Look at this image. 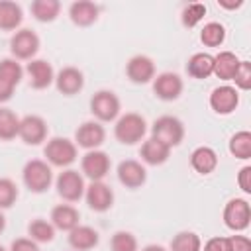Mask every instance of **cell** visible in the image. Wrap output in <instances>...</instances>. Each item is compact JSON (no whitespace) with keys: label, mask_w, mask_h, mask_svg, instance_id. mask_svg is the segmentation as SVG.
Instances as JSON below:
<instances>
[{"label":"cell","mask_w":251,"mask_h":251,"mask_svg":"<svg viewBox=\"0 0 251 251\" xmlns=\"http://www.w3.org/2000/svg\"><path fill=\"white\" fill-rule=\"evenodd\" d=\"M145 131H147L145 118L141 114H135V112L124 114L116 122V126H114V135L124 145H133V143L141 141L143 135H145Z\"/></svg>","instance_id":"6da1fadb"},{"label":"cell","mask_w":251,"mask_h":251,"mask_svg":"<svg viewBox=\"0 0 251 251\" xmlns=\"http://www.w3.org/2000/svg\"><path fill=\"white\" fill-rule=\"evenodd\" d=\"M22 176H24V184L35 194L45 192L53 182L51 167L47 165V161H41V159L27 161L24 171H22Z\"/></svg>","instance_id":"7a4b0ae2"},{"label":"cell","mask_w":251,"mask_h":251,"mask_svg":"<svg viewBox=\"0 0 251 251\" xmlns=\"http://www.w3.org/2000/svg\"><path fill=\"white\" fill-rule=\"evenodd\" d=\"M151 137L159 139L161 143H165L167 147L173 149V147L180 145V141L184 137V126L175 116H161V118H157L153 122Z\"/></svg>","instance_id":"3957f363"},{"label":"cell","mask_w":251,"mask_h":251,"mask_svg":"<svg viewBox=\"0 0 251 251\" xmlns=\"http://www.w3.org/2000/svg\"><path fill=\"white\" fill-rule=\"evenodd\" d=\"M43 155L55 167H69L76 161V143L67 137H51L43 149Z\"/></svg>","instance_id":"277c9868"},{"label":"cell","mask_w":251,"mask_h":251,"mask_svg":"<svg viewBox=\"0 0 251 251\" xmlns=\"http://www.w3.org/2000/svg\"><path fill=\"white\" fill-rule=\"evenodd\" d=\"M55 186H57V194L67 200V202H76L84 196V178L78 171H73V169H67L63 171L57 180H55Z\"/></svg>","instance_id":"5b68a950"},{"label":"cell","mask_w":251,"mask_h":251,"mask_svg":"<svg viewBox=\"0 0 251 251\" xmlns=\"http://www.w3.org/2000/svg\"><path fill=\"white\" fill-rule=\"evenodd\" d=\"M90 112L100 122H112L120 114V98L112 90H98L90 98Z\"/></svg>","instance_id":"8992f818"},{"label":"cell","mask_w":251,"mask_h":251,"mask_svg":"<svg viewBox=\"0 0 251 251\" xmlns=\"http://www.w3.org/2000/svg\"><path fill=\"white\" fill-rule=\"evenodd\" d=\"M251 222L249 202L243 198H231L224 208V224L233 231H243Z\"/></svg>","instance_id":"52a82bcc"},{"label":"cell","mask_w":251,"mask_h":251,"mask_svg":"<svg viewBox=\"0 0 251 251\" xmlns=\"http://www.w3.org/2000/svg\"><path fill=\"white\" fill-rule=\"evenodd\" d=\"M10 51L16 59H29L39 51V37L35 31L24 27L20 31H16L10 39Z\"/></svg>","instance_id":"ba28073f"},{"label":"cell","mask_w":251,"mask_h":251,"mask_svg":"<svg viewBox=\"0 0 251 251\" xmlns=\"http://www.w3.org/2000/svg\"><path fill=\"white\" fill-rule=\"evenodd\" d=\"M84 198L90 210L94 212H106L112 208L114 204V192L112 188L102 182V180H92L86 188H84Z\"/></svg>","instance_id":"9c48e42d"},{"label":"cell","mask_w":251,"mask_h":251,"mask_svg":"<svg viewBox=\"0 0 251 251\" xmlns=\"http://www.w3.org/2000/svg\"><path fill=\"white\" fill-rule=\"evenodd\" d=\"M18 135L27 145H39L41 141L47 139V124L41 116H33V114L25 116L20 120Z\"/></svg>","instance_id":"30bf717a"},{"label":"cell","mask_w":251,"mask_h":251,"mask_svg":"<svg viewBox=\"0 0 251 251\" xmlns=\"http://www.w3.org/2000/svg\"><path fill=\"white\" fill-rule=\"evenodd\" d=\"M80 169L84 176H88L90 180H102L110 173V157L98 149L86 151L80 161Z\"/></svg>","instance_id":"8fae6325"},{"label":"cell","mask_w":251,"mask_h":251,"mask_svg":"<svg viewBox=\"0 0 251 251\" xmlns=\"http://www.w3.org/2000/svg\"><path fill=\"white\" fill-rule=\"evenodd\" d=\"M126 75L135 84H145L155 78V63L147 55H135L126 65Z\"/></svg>","instance_id":"7c38bea8"},{"label":"cell","mask_w":251,"mask_h":251,"mask_svg":"<svg viewBox=\"0 0 251 251\" xmlns=\"http://www.w3.org/2000/svg\"><path fill=\"white\" fill-rule=\"evenodd\" d=\"M182 78L176 73H161L153 78V92L161 100H176L182 92Z\"/></svg>","instance_id":"4fadbf2b"},{"label":"cell","mask_w":251,"mask_h":251,"mask_svg":"<svg viewBox=\"0 0 251 251\" xmlns=\"http://www.w3.org/2000/svg\"><path fill=\"white\" fill-rule=\"evenodd\" d=\"M118 180L126 188H139L147 180V171L139 161L126 159V161H122L118 165Z\"/></svg>","instance_id":"5bb4252c"},{"label":"cell","mask_w":251,"mask_h":251,"mask_svg":"<svg viewBox=\"0 0 251 251\" xmlns=\"http://www.w3.org/2000/svg\"><path fill=\"white\" fill-rule=\"evenodd\" d=\"M239 104V94L233 86L229 84H224V86H218L212 90L210 94V106L216 114H231Z\"/></svg>","instance_id":"9a60e30c"},{"label":"cell","mask_w":251,"mask_h":251,"mask_svg":"<svg viewBox=\"0 0 251 251\" xmlns=\"http://www.w3.org/2000/svg\"><path fill=\"white\" fill-rule=\"evenodd\" d=\"M27 75H29V84L31 88H37V90H43L47 88L53 80H55V73H53V67L45 61V59H31L25 67Z\"/></svg>","instance_id":"2e32d148"},{"label":"cell","mask_w":251,"mask_h":251,"mask_svg":"<svg viewBox=\"0 0 251 251\" xmlns=\"http://www.w3.org/2000/svg\"><path fill=\"white\" fill-rule=\"evenodd\" d=\"M55 84H57L59 92H63L67 96H73V94H78L82 90L84 75L76 67H65L55 75Z\"/></svg>","instance_id":"e0dca14e"},{"label":"cell","mask_w":251,"mask_h":251,"mask_svg":"<svg viewBox=\"0 0 251 251\" xmlns=\"http://www.w3.org/2000/svg\"><path fill=\"white\" fill-rule=\"evenodd\" d=\"M75 139L80 147L92 151L96 147H100L106 139V131L104 127L98 124V122H84L82 126H78L76 133H75Z\"/></svg>","instance_id":"ac0fdd59"},{"label":"cell","mask_w":251,"mask_h":251,"mask_svg":"<svg viewBox=\"0 0 251 251\" xmlns=\"http://www.w3.org/2000/svg\"><path fill=\"white\" fill-rule=\"evenodd\" d=\"M78 210L71 204H57L51 210V224L55 229L61 231H71L78 226Z\"/></svg>","instance_id":"d6986e66"},{"label":"cell","mask_w":251,"mask_h":251,"mask_svg":"<svg viewBox=\"0 0 251 251\" xmlns=\"http://www.w3.org/2000/svg\"><path fill=\"white\" fill-rule=\"evenodd\" d=\"M69 16H71L73 24H76L80 27H86V25H92L98 20V6L94 2H88V0H78V2L71 4Z\"/></svg>","instance_id":"ffe728a7"},{"label":"cell","mask_w":251,"mask_h":251,"mask_svg":"<svg viewBox=\"0 0 251 251\" xmlns=\"http://www.w3.org/2000/svg\"><path fill=\"white\" fill-rule=\"evenodd\" d=\"M69 245L75 251H90L98 245V231L90 226H76L69 231Z\"/></svg>","instance_id":"44dd1931"},{"label":"cell","mask_w":251,"mask_h":251,"mask_svg":"<svg viewBox=\"0 0 251 251\" xmlns=\"http://www.w3.org/2000/svg\"><path fill=\"white\" fill-rule=\"evenodd\" d=\"M139 155L147 165H163V163H167V159L171 155V147H167L165 143H161L155 137H149L147 141H143Z\"/></svg>","instance_id":"7402d4cb"},{"label":"cell","mask_w":251,"mask_h":251,"mask_svg":"<svg viewBox=\"0 0 251 251\" xmlns=\"http://www.w3.org/2000/svg\"><path fill=\"white\" fill-rule=\"evenodd\" d=\"M190 165H192V169L196 173L210 175L218 167V155H216V151L212 147H206V145L196 147L192 151V155H190Z\"/></svg>","instance_id":"603a6c76"},{"label":"cell","mask_w":251,"mask_h":251,"mask_svg":"<svg viewBox=\"0 0 251 251\" xmlns=\"http://www.w3.org/2000/svg\"><path fill=\"white\" fill-rule=\"evenodd\" d=\"M237 65H239V59L235 53L231 51H220L216 57H214V73L218 78L222 80H231L235 71H237Z\"/></svg>","instance_id":"cb8c5ba5"},{"label":"cell","mask_w":251,"mask_h":251,"mask_svg":"<svg viewBox=\"0 0 251 251\" xmlns=\"http://www.w3.org/2000/svg\"><path fill=\"white\" fill-rule=\"evenodd\" d=\"M186 73L192 78H208L214 73V57L210 53H194L186 63Z\"/></svg>","instance_id":"d4e9b609"},{"label":"cell","mask_w":251,"mask_h":251,"mask_svg":"<svg viewBox=\"0 0 251 251\" xmlns=\"http://www.w3.org/2000/svg\"><path fill=\"white\" fill-rule=\"evenodd\" d=\"M24 20V14H22V6L16 4V2H8V0H2L0 2V29H16L20 27Z\"/></svg>","instance_id":"484cf974"},{"label":"cell","mask_w":251,"mask_h":251,"mask_svg":"<svg viewBox=\"0 0 251 251\" xmlns=\"http://www.w3.org/2000/svg\"><path fill=\"white\" fill-rule=\"evenodd\" d=\"M61 12V2L57 0H35L31 2V14L37 22H53Z\"/></svg>","instance_id":"4316f807"},{"label":"cell","mask_w":251,"mask_h":251,"mask_svg":"<svg viewBox=\"0 0 251 251\" xmlns=\"http://www.w3.org/2000/svg\"><path fill=\"white\" fill-rule=\"evenodd\" d=\"M27 233H29V239H33L35 243H49L55 237V227L51 222L37 218L27 226Z\"/></svg>","instance_id":"83f0119b"},{"label":"cell","mask_w":251,"mask_h":251,"mask_svg":"<svg viewBox=\"0 0 251 251\" xmlns=\"http://www.w3.org/2000/svg\"><path fill=\"white\" fill-rule=\"evenodd\" d=\"M20 129V118L10 108H0V139L10 141L18 135Z\"/></svg>","instance_id":"f1b7e54d"},{"label":"cell","mask_w":251,"mask_h":251,"mask_svg":"<svg viewBox=\"0 0 251 251\" xmlns=\"http://www.w3.org/2000/svg\"><path fill=\"white\" fill-rule=\"evenodd\" d=\"M171 251H202V239L194 231H178L171 241Z\"/></svg>","instance_id":"f546056e"},{"label":"cell","mask_w":251,"mask_h":251,"mask_svg":"<svg viewBox=\"0 0 251 251\" xmlns=\"http://www.w3.org/2000/svg\"><path fill=\"white\" fill-rule=\"evenodd\" d=\"M226 39V27L218 22H208L202 29H200V41L206 47H220Z\"/></svg>","instance_id":"4dcf8cb0"},{"label":"cell","mask_w":251,"mask_h":251,"mask_svg":"<svg viewBox=\"0 0 251 251\" xmlns=\"http://www.w3.org/2000/svg\"><path fill=\"white\" fill-rule=\"evenodd\" d=\"M229 153L235 159H249L251 157V133L249 131H237L229 139Z\"/></svg>","instance_id":"1f68e13d"},{"label":"cell","mask_w":251,"mask_h":251,"mask_svg":"<svg viewBox=\"0 0 251 251\" xmlns=\"http://www.w3.org/2000/svg\"><path fill=\"white\" fill-rule=\"evenodd\" d=\"M204 16H206V6L202 2H192V4L184 6L180 20H182V24L186 27H194L204 20Z\"/></svg>","instance_id":"d6a6232c"},{"label":"cell","mask_w":251,"mask_h":251,"mask_svg":"<svg viewBox=\"0 0 251 251\" xmlns=\"http://www.w3.org/2000/svg\"><path fill=\"white\" fill-rule=\"evenodd\" d=\"M0 76H4L6 80H10L18 86L24 76V69L16 59H2L0 61Z\"/></svg>","instance_id":"836d02e7"},{"label":"cell","mask_w":251,"mask_h":251,"mask_svg":"<svg viewBox=\"0 0 251 251\" xmlns=\"http://www.w3.org/2000/svg\"><path fill=\"white\" fill-rule=\"evenodd\" d=\"M112 251H137V239L129 231H116L110 241Z\"/></svg>","instance_id":"e575fe53"},{"label":"cell","mask_w":251,"mask_h":251,"mask_svg":"<svg viewBox=\"0 0 251 251\" xmlns=\"http://www.w3.org/2000/svg\"><path fill=\"white\" fill-rule=\"evenodd\" d=\"M18 200V186L12 178H0V210L14 206Z\"/></svg>","instance_id":"d590c367"},{"label":"cell","mask_w":251,"mask_h":251,"mask_svg":"<svg viewBox=\"0 0 251 251\" xmlns=\"http://www.w3.org/2000/svg\"><path fill=\"white\" fill-rule=\"evenodd\" d=\"M231 80H235L237 88L249 90L251 88V63L249 61H239L237 71H235V75H233Z\"/></svg>","instance_id":"8d00e7d4"},{"label":"cell","mask_w":251,"mask_h":251,"mask_svg":"<svg viewBox=\"0 0 251 251\" xmlns=\"http://www.w3.org/2000/svg\"><path fill=\"white\" fill-rule=\"evenodd\" d=\"M202 251H231V243H229V237H210L206 243H204V249Z\"/></svg>","instance_id":"74e56055"},{"label":"cell","mask_w":251,"mask_h":251,"mask_svg":"<svg viewBox=\"0 0 251 251\" xmlns=\"http://www.w3.org/2000/svg\"><path fill=\"white\" fill-rule=\"evenodd\" d=\"M10 251H39V247H37V243H35L33 239H29V237H18V239L12 241Z\"/></svg>","instance_id":"f35d334b"},{"label":"cell","mask_w":251,"mask_h":251,"mask_svg":"<svg viewBox=\"0 0 251 251\" xmlns=\"http://www.w3.org/2000/svg\"><path fill=\"white\" fill-rule=\"evenodd\" d=\"M229 243H231V251H251V239L245 235H231Z\"/></svg>","instance_id":"ab89813d"},{"label":"cell","mask_w":251,"mask_h":251,"mask_svg":"<svg viewBox=\"0 0 251 251\" xmlns=\"http://www.w3.org/2000/svg\"><path fill=\"white\" fill-rule=\"evenodd\" d=\"M237 184L243 192H251V167H243L237 175Z\"/></svg>","instance_id":"60d3db41"},{"label":"cell","mask_w":251,"mask_h":251,"mask_svg":"<svg viewBox=\"0 0 251 251\" xmlns=\"http://www.w3.org/2000/svg\"><path fill=\"white\" fill-rule=\"evenodd\" d=\"M14 88H16L14 82H10V80H6L4 76H0V104H2V102H8V100L12 98Z\"/></svg>","instance_id":"b9f144b4"},{"label":"cell","mask_w":251,"mask_h":251,"mask_svg":"<svg viewBox=\"0 0 251 251\" xmlns=\"http://www.w3.org/2000/svg\"><path fill=\"white\" fill-rule=\"evenodd\" d=\"M241 4H243L241 0H239V2H222V0H220V6H222V8H227V10H233V8H239Z\"/></svg>","instance_id":"7bdbcfd3"},{"label":"cell","mask_w":251,"mask_h":251,"mask_svg":"<svg viewBox=\"0 0 251 251\" xmlns=\"http://www.w3.org/2000/svg\"><path fill=\"white\" fill-rule=\"evenodd\" d=\"M141 251H167L163 245H147V247H143Z\"/></svg>","instance_id":"ee69618b"},{"label":"cell","mask_w":251,"mask_h":251,"mask_svg":"<svg viewBox=\"0 0 251 251\" xmlns=\"http://www.w3.org/2000/svg\"><path fill=\"white\" fill-rule=\"evenodd\" d=\"M4 227H6V218H4V214H2V210H0V233L4 231Z\"/></svg>","instance_id":"f6af8a7d"},{"label":"cell","mask_w":251,"mask_h":251,"mask_svg":"<svg viewBox=\"0 0 251 251\" xmlns=\"http://www.w3.org/2000/svg\"><path fill=\"white\" fill-rule=\"evenodd\" d=\"M0 251H8V249H4V247H2V245H0Z\"/></svg>","instance_id":"bcb514c9"}]
</instances>
